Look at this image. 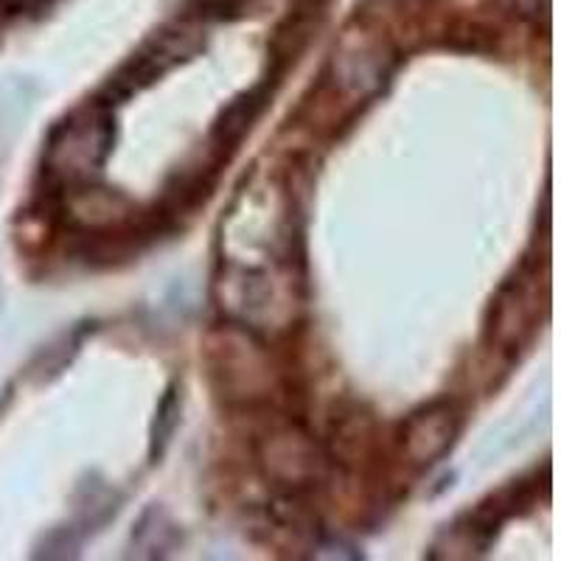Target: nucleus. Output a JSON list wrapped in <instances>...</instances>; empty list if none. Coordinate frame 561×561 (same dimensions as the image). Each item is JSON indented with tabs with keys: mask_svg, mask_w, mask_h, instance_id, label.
<instances>
[{
	"mask_svg": "<svg viewBox=\"0 0 561 561\" xmlns=\"http://www.w3.org/2000/svg\"><path fill=\"white\" fill-rule=\"evenodd\" d=\"M113 144V122L104 107L90 110L84 122H68L59 127V144L51 154H59V169L70 178H82L88 169L99 167Z\"/></svg>",
	"mask_w": 561,
	"mask_h": 561,
	"instance_id": "obj_1",
	"label": "nucleus"
},
{
	"mask_svg": "<svg viewBox=\"0 0 561 561\" xmlns=\"http://www.w3.org/2000/svg\"><path fill=\"white\" fill-rule=\"evenodd\" d=\"M455 438V419L447 408H430L410 419L404 447L415 463H433L447 453Z\"/></svg>",
	"mask_w": 561,
	"mask_h": 561,
	"instance_id": "obj_2",
	"label": "nucleus"
}]
</instances>
